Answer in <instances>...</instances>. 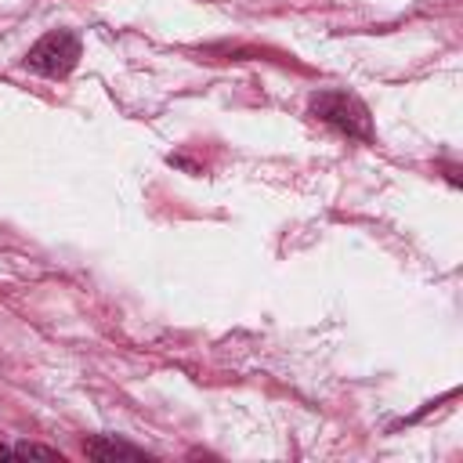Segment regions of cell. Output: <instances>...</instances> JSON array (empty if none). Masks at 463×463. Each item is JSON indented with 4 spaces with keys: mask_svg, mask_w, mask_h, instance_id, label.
Returning a JSON list of instances; mask_svg holds the SVG:
<instances>
[{
    "mask_svg": "<svg viewBox=\"0 0 463 463\" xmlns=\"http://www.w3.org/2000/svg\"><path fill=\"white\" fill-rule=\"evenodd\" d=\"M311 112H315L322 123H329V127H336L340 134H347V137L373 141L369 109H365L362 98L351 94V90H318V94L311 98Z\"/></svg>",
    "mask_w": 463,
    "mask_h": 463,
    "instance_id": "cell-1",
    "label": "cell"
},
{
    "mask_svg": "<svg viewBox=\"0 0 463 463\" xmlns=\"http://www.w3.org/2000/svg\"><path fill=\"white\" fill-rule=\"evenodd\" d=\"M80 51H83V47H80V36H76L72 29H51V33H43V36L29 47L25 65H29L33 72H40V76L61 80V76H69V72L76 69Z\"/></svg>",
    "mask_w": 463,
    "mask_h": 463,
    "instance_id": "cell-2",
    "label": "cell"
},
{
    "mask_svg": "<svg viewBox=\"0 0 463 463\" xmlns=\"http://www.w3.org/2000/svg\"><path fill=\"white\" fill-rule=\"evenodd\" d=\"M83 452H87L90 459H101V463H112V459L141 463V459H148L141 449H134V445H127V441H116V438H90V441H83Z\"/></svg>",
    "mask_w": 463,
    "mask_h": 463,
    "instance_id": "cell-3",
    "label": "cell"
},
{
    "mask_svg": "<svg viewBox=\"0 0 463 463\" xmlns=\"http://www.w3.org/2000/svg\"><path fill=\"white\" fill-rule=\"evenodd\" d=\"M11 456H18V459H47V463H61V459H65L58 449L33 445V441H18V445H11Z\"/></svg>",
    "mask_w": 463,
    "mask_h": 463,
    "instance_id": "cell-4",
    "label": "cell"
}]
</instances>
